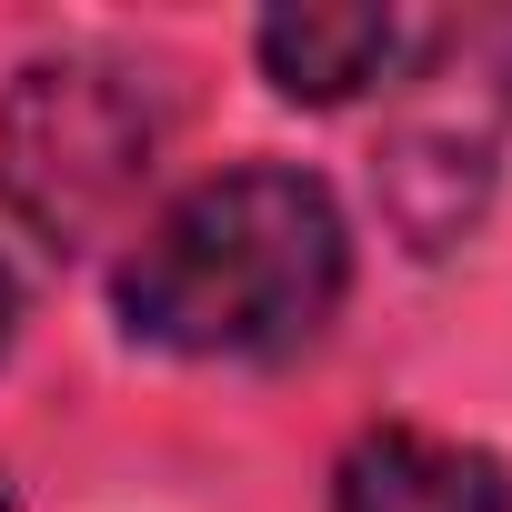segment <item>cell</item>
<instances>
[{"label": "cell", "instance_id": "5", "mask_svg": "<svg viewBox=\"0 0 512 512\" xmlns=\"http://www.w3.org/2000/svg\"><path fill=\"white\" fill-rule=\"evenodd\" d=\"M11 322H21V282H11V262H0V352H11Z\"/></svg>", "mask_w": 512, "mask_h": 512}, {"label": "cell", "instance_id": "1", "mask_svg": "<svg viewBox=\"0 0 512 512\" xmlns=\"http://www.w3.org/2000/svg\"><path fill=\"white\" fill-rule=\"evenodd\" d=\"M352 282L342 201L312 171L251 161L201 191H181L111 272L121 332L191 362H282L302 352Z\"/></svg>", "mask_w": 512, "mask_h": 512}, {"label": "cell", "instance_id": "6", "mask_svg": "<svg viewBox=\"0 0 512 512\" xmlns=\"http://www.w3.org/2000/svg\"><path fill=\"white\" fill-rule=\"evenodd\" d=\"M0 512H11V492H0Z\"/></svg>", "mask_w": 512, "mask_h": 512}, {"label": "cell", "instance_id": "3", "mask_svg": "<svg viewBox=\"0 0 512 512\" xmlns=\"http://www.w3.org/2000/svg\"><path fill=\"white\" fill-rule=\"evenodd\" d=\"M332 512H512V472L482 442H432L412 422H382L342 452Z\"/></svg>", "mask_w": 512, "mask_h": 512}, {"label": "cell", "instance_id": "4", "mask_svg": "<svg viewBox=\"0 0 512 512\" xmlns=\"http://www.w3.org/2000/svg\"><path fill=\"white\" fill-rule=\"evenodd\" d=\"M251 41H262V71H272L282 101L332 111V101H352V91H372L392 71L402 21L372 11V0H302V11H272Z\"/></svg>", "mask_w": 512, "mask_h": 512}, {"label": "cell", "instance_id": "2", "mask_svg": "<svg viewBox=\"0 0 512 512\" xmlns=\"http://www.w3.org/2000/svg\"><path fill=\"white\" fill-rule=\"evenodd\" d=\"M151 151H161V121L111 61H31L0 101V201L51 251L111 231L151 181Z\"/></svg>", "mask_w": 512, "mask_h": 512}]
</instances>
